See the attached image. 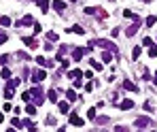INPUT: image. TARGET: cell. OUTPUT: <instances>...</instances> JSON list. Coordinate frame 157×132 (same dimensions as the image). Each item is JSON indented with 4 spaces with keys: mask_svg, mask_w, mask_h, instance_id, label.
<instances>
[{
    "mask_svg": "<svg viewBox=\"0 0 157 132\" xmlns=\"http://www.w3.org/2000/svg\"><path fill=\"white\" fill-rule=\"evenodd\" d=\"M94 43V47H102L104 51H113V54L119 58V49H117V45L113 41H108V39H100V41H91Z\"/></svg>",
    "mask_w": 157,
    "mask_h": 132,
    "instance_id": "6da1fadb",
    "label": "cell"
},
{
    "mask_svg": "<svg viewBox=\"0 0 157 132\" xmlns=\"http://www.w3.org/2000/svg\"><path fill=\"white\" fill-rule=\"evenodd\" d=\"M30 94H32V100H34V104H36V107L45 102V92L40 90V87H32V90H30Z\"/></svg>",
    "mask_w": 157,
    "mask_h": 132,
    "instance_id": "7a4b0ae2",
    "label": "cell"
},
{
    "mask_svg": "<svg viewBox=\"0 0 157 132\" xmlns=\"http://www.w3.org/2000/svg\"><path fill=\"white\" fill-rule=\"evenodd\" d=\"M34 24H36V21H34V17H32V15H23L19 21H15L17 28H26V26H34Z\"/></svg>",
    "mask_w": 157,
    "mask_h": 132,
    "instance_id": "3957f363",
    "label": "cell"
},
{
    "mask_svg": "<svg viewBox=\"0 0 157 132\" xmlns=\"http://www.w3.org/2000/svg\"><path fill=\"white\" fill-rule=\"evenodd\" d=\"M138 28H140V17H138V15H134V24L130 26V28H127V36H134V34L138 32Z\"/></svg>",
    "mask_w": 157,
    "mask_h": 132,
    "instance_id": "277c9868",
    "label": "cell"
},
{
    "mask_svg": "<svg viewBox=\"0 0 157 132\" xmlns=\"http://www.w3.org/2000/svg\"><path fill=\"white\" fill-rule=\"evenodd\" d=\"M68 121H70L72 126H83V124H85V119H83V117H79L75 111H70V113H68Z\"/></svg>",
    "mask_w": 157,
    "mask_h": 132,
    "instance_id": "5b68a950",
    "label": "cell"
},
{
    "mask_svg": "<svg viewBox=\"0 0 157 132\" xmlns=\"http://www.w3.org/2000/svg\"><path fill=\"white\" fill-rule=\"evenodd\" d=\"M134 126H136V128H146V126H151V117H144V115H142V117H136V119H134Z\"/></svg>",
    "mask_w": 157,
    "mask_h": 132,
    "instance_id": "8992f818",
    "label": "cell"
},
{
    "mask_svg": "<svg viewBox=\"0 0 157 132\" xmlns=\"http://www.w3.org/2000/svg\"><path fill=\"white\" fill-rule=\"evenodd\" d=\"M45 77H47V73H45L43 68H38V70H34V73H32V81L34 83H40V81H45Z\"/></svg>",
    "mask_w": 157,
    "mask_h": 132,
    "instance_id": "52a82bcc",
    "label": "cell"
},
{
    "mask_svg": "<svg viewBox=\"0 0 157 132\" xmlns=\"http://www.w3.org/2000/svg\"><path fill=\"white\" fill-rule=\"evenodd\" d=\"M87 51H89L87 47H85V49H83V47H77V49H72V60H77V62H79V60H81L83 56H85Z\"/></svg>",
    "mask_w": 157,
    "mask_h": 132,
    "instance_id": "ba28073f",
    "label": "cell"
},
{
    "mask_svg": "<svg viewBox=\"0 0 157 132\" xmlns=\"http://www.w3.org/2000/svg\"><path fill=\"white\" fill-rule=\"evenodd\" d=\"M23 45L30 47V49H38V43H36L34 36H23Z\"/></svg>",
    "mask_w": 157,
    "mask_h": 132,
    "instance_id": "9c48e42d",
    "label": "cell"
},
{
    "mask_svg": "<svg viewBox=\"0 0 157 132\" xmlns=\"http://www.w3.org/2000/svg\"><path fill=\"white\" fill-rule=\"evenodd\" d=\"M36 62H38L40 68H53V62H51V60H47V58H43V56L36 58Z\"/></svg>",
    "mask_w": 157,
    "mask_h": 132,
    "instance_id": "30bf717a",
    "label": "cell"
},
{
    "mask_svg": "<svg viewBox=\"0 0 157 132\" xmlns=\"http://www.w3.org/2000/svg\"><path fill=\"white\" fill-rule=\"evenodd\" d=\"M119 109H121V111H130V109H134V100H130V98L121 100V102H119Z\"/></svg>",
    "mask_w": 157,
    "mask_h": 132,
    "instance_id": "8fae6325",
    "label": "cell"
},
{
    "mask_svg": "<svg viewBox=\"0 0 157 132\" xmlns=\"http://www.w3.org/2000/svg\"><path fill=\"white\" fill-rule=\"evenodd\" d=\"M51 6H53L58 13H64V9H66V2H64V0H53Z\"/></svg>",
    "mask_w": 157,
    "mask_h": 132,
    "instance_id": "7c38bea8",
    "label": "cell"
},
{
    "mask_svg": "<svg viewBox=\"0 0 157 132\" xmlns=\"http://www.w3.org/2000/svg\"><path fill=\"white\" fill-rule=\"evenodd\" d=\"M58 109H60V113H64V115H66V113H70V104H68V100H60V102H58Z\"/></svg>",
    "mask_w": 157,
    "mask_h": 132,
    "instance_id": "4fadbf2b",
    "label": "cell"
},
{
    "mask_svg": "<svg viewBox=\"0 0 157 132\" xmlns=\"http://www.w3.org/2000/svg\"><path fill=\"white\" fill-rule=\"evenodd\" d=\"M123 90H127V92H138V87H136V83H134V81L125 79V81H123Z\"/></svg>",
    "mask_w": 157,
    "mask_h": 132,
    "instance_id": "5bb4252c",
    "label": "cell"
},
{
    "mask_svg": "<svg viewBox=\"0 0 157 132\" xmlns=\"http://www.w3.org/2000/svg\"><path fill=\"white\" fill-rule=\"evenodd\" d=\"M89 66H91V70H102V68H104V62H98V60H89Z\"/></svg>",
    "mask_w": 157,
    "mask_h": 132,
    "instance_id": "9a60e30c",
    "label": "cell"
},
{
    "mask_svg": "<svg viewBox=\"0 0 157 132\" xmlns=\"http://www.w3.org/2000/svg\"><path fill=\"white\" fill-rule=\"evenodd\" d=\"M36 4L40 6L43 13H49V0H36Z\"/></svg>",
    "mask_w": 157,
    "mask_h": 132,
    "instance_id": "2e32d148",
    "label": "cell"
},
{
    "mask_svg": "<svg viewBox=\"0 0 157 132\" xmlns=\"http://www.w3.org/2000/svg\"><path fill=\"white\" fill-rule=\"evenodd\" d=\"M113 56H115L113 51H104V54H102V62L104 64H110V62H113Z\"/></svg>",
    "mask_w": 157,
    "mask_h": 132,
    "instance_id": "e0dca14e",
    "label": "cell"
},
{
    "mask_svg": "<svg viewBox=\"0 0 157 132\" xmlns=\"http://www.w3.org/2000/svg\"><path fill=\"white\" fill-rule=\"evenodd\" d=\"M66 32H75V34H81V36L85 34V30H83L81 26H70V28H66Z\"/></svg>",
    "mask_w": 157,
    "mask_h": 132,
    "instance_id": "ac0fdd59",
    "label": "cell"
},
{
    "mask_svg": "<svg viewBox=\"0 0 157 132\" xmlns=\"http://www.w3.org/2000/svg\"><path fill=\"white\" fill-rule=\"evenodd\" d=\"M47 98H49L51 102H60V96H58V92H55V90H49V92H47Z\"/></svg>",
    "mask_w": 157,
    "mask_h": 132,
    "instance_id": "d6986e66",
    "label": "cell"
},
{
    "mask_svg": "<svg viewBox=\"0 0 157 132\" xmlns=\"http://www.w3.org/2000/svg\"><path fill=\"white\" fill-rule=\"evenodd\" d=\"M17 85H19V79H13V77L6 79V87H9V90H15Z\"/></svg>",
    "mask_w": 157,
    "mask_h": 132,
    "instance_id": "ffe728a7",
    "label": "cell"
},
{
    "mask_svg": "<svg viewBox=\"0 0 157 132\" xmlns=\"http://www.w3.org/2000/svg\"><path fill=\"white\" fill-rule=\"evenodd\" d=\"M26 113H28V115H36V104L34 102H28V107H26Z\"/></svg>",
    "mask_w": 157,
    "mask_h": 132,
    "instance_id": "44dd1931",
    "label": "cell"
},
{
    "mask_svg": "<svg viewBox=\"0 0 157 132\" xmlns=\"http://www.w3.org/2000/svg\"><path fill=\"white\" fill-rule=\"evenodd\" d=\"M79 77H83V70H79V68H75V70L68 73V79H79Z\"/></svg>",
    "mask_w": 157,
    "mask_h": 132,
    "instance_id": "7402d4cb",
    "label": "cell"
},
{
    "mask_svg": "<svg viewBox=\"0 0 157 132\" xmlns=\"http://www.w3.org/2000/svg\"><path fill=\"white\" fill-rule=\"evenodd\" d=\"M66 100H68V102L77 100V92H75V90H68V92H66Z\"/></svg>",
    "mask_w": 157,
    "mask_h": 132,
    "instance_id": "603a6c76",
    "label": "cell"
},
{
    "mask_svg": "<svg viewBox=\"0 0 157 132\" xmlns=\"http://www.w3.org/2000/svg\"><path fill=\"white\" fill-rule=\"evenodd\" d=\"M0 77H2V79H11V70H9L6 66H4V68H0Z\"/></svg>",
    "mask_w": 157,
    "mask_h": 132,
    "instance_id": "cb8c5ba5",
    "label": "cell"
},
{
    "mask_svg": "<svg viewBox=\"0 0 157 132\" xmlns=\"http://www.w3.org/2000/svg\"><path fill=\"white\" fill-rule=\"evenodd\" d=\"M87 117H89V119H96V117H98V113H96V107H91V109L87 111Z\"/></svg>",
    "mask_w": 157,
    "mask_h": 132,
    "instance_id": "d4e9b609",
    "label": "cell"
},
{
    "mask_svg": "<svg viewBox=\"0 0 157 132\" xmlns=\"http://www.w3.org/2000/svg\"><path fill=\"white\" fill-rule=\"evenodd\" d=\"M85 13L87 15H96L98 13V6H85Z\"/></svg>",
    "mask_w": 157,
    "mask_h": 132,
    "instance_id": "484cf974",
    "label": "cell"
},
{
    "mask_svg": "<svg viewBox=\"0 0 157 132\" xmlns=\"http://www.w3.org/2000/svg\"><path fill=\"white\" fill-rule=\"evenodd\" d=\"M64 54H66V45H62V47H60V51H58V60H60V62L64 60Z\"/></svg>",
    "mask_w": 157,
    "mask_h": 132,
    "instance_id": "4316f807",
    "label": "cell"
},
{
    "mask_svg": "<svg viewBox=\"0 0 157 132\" xmlns=\"http://www.w3.org/2000/svg\"><path fill=\"white\" fill-rule=\"evenodd\" d=\"M96 121H98V126H104V124H108V117H106V115H102V117H96Z\"/></svg>",
    "mask_w": 157,
    "mask_h": 132,
    "instance_id": "83f0119b",
    "label": "cell"
},
{
    "mask_svg": "<svg viewBox=\"0 0 157 132\" xmlns=\"http://www.w3.org/2000/svg\"><path fill=\"white\" fill-rule=\"evenodd\" d=\"M13 96H15V94H13V90H9V87H4V98H6V100H11Z\"/></svg>",
    "mask_w": 157,
    "mask_h": 132,
    "instance_id": "f1b7e54d",
    "label": "cell"
},
{
    "mask_svg": "<svg viewBox=\"0 0 157 132\" xmlns=\"http://www.w3.org/2000/svg\"><path fill=\"white\" fill-rule=\"evenodd\" d=\"M21 98H23L26 102H32V94H30V90H28V92H23V94H21Z\"/></svg>",
    "mask_w": 157,
    "mask_h": 132,
    "instance_id": "f546056e",
    "label": "cell"
},
{
    "mask_svg": "<svg viewBox=\"0 0 157 132\" xmlns=\"http://www.w3.org/2000/svg\"><path fill=\"white\" fill-rule=\"evenodd\" d=\"M0 26H11V19H9L6 15H2L0 17Z\"/></svg>",
    "mask_w": 157,
    "mask_h": 132,
    "instance_id": "4dcf8cb0",
    "label": "cell"
},
{
    "mask_svg": "<svg viewBox=\"0 0 157 132\" xmlns=\"http://www.w3.org/2000/svg\"><path fill=\"white\" fill-rule=\"evenodd\" d=\"M153 24H157V17L155 15H149V17H146V26H153Z\"/></svg>",
    "mask_w": 157,
    "mask_h": 132,
    "instance_id": "1f68e13d",
    "label": "cell"
},
{
    "mask_svg": "<svg viewBox=\"0 0 157 132\" xmlns=\"http://www.w3.org/2000/svg\"><path fill=\"white\" fill-rule=\"evenodd\" d=\"M149 56H151V58H157V47H155V45L149 47Z\"/></svg>",
    "mask_w": 157,
    "mask_h": 132,
    "instance_id": "d6a6232c",
    "label": "cell"
},
{
    "mask_svg": "<svg viewBox=\"0 0 157 132\" xmlns=\"http://www.w3.org/2000/svg\"><path fill=\"white\" fill-rule=\"evenodd\" d=\"M9 60H11V58H9L6 54H4V56H0V64H2V66H6V64H9Z\"/></svg>",
    "mask_w": 157,
    "mask_h": 132,
    "instance_id": "836d02e7",
    "label": "cell"
},
{
    "mask_svg": "<svg viewBox=\"0 0 157 132\" xmlns=\"http://www.w3.org/2000/svg\"><path fill=\"white\" fill-rule=\"evenodd\" d=\"M140 51H142V49H140V47H134V49H132V58H134V60H136V58H138V56H140Z\"/></svg>",
    "mask_w": 157,
    "mask_h": 132,
    "instance_id": "e575fe53",
    "label": "cell"
},
{
    "mask_svg": "<svg viewBox=\"0 0 157 132\" xmlns=\"http://www.w3.org/2000/svg\"><path fill=\"white\" fill-rule=\"evenodd\" d=\"M142 45H144V47H151V45H153V41H151V36H146V39L142 41Z\"/></svg>",
    "mask_w": 157,
    "mask_h": 132,
    "instance_id": "d590c367",
    "label": "cell"
},
{
    "mask_svg": "<svg viewBox=\"0 0 157 132\" xmlns=\"http://www.w3.org/2000/svg\"><path fill=\"white\" fill-rule=\"evenodd\" d=\"M83 77H85V79H94V70H85Z\"/></svg>",
    "mask_w": 157,
    "mask_h": 132,
    "instance_id": "8d00e7d4",
    "label": "cell"
},
{
    "mask_svg": "<svg viewBox=\"0 0 157 132\" xmlns=\"http://www.w3.org/2000/svg\"><path fill=\"white\" fill-rule=\"evenodd\" d=\"M19 126H23V121H19L17 117H13V128H19Z\"/></svg>",
    "mask_w": 157,
    "mask_h": 132,
    "instance_id": "74e56055",
    "label": "cell"
},
{
    "mask_svg": "<svg viewBox=\"0 0 157 132\" xmlns=\"http://www.w3.org/2000/svg\"><path fill=\"white\" fill-rule=\"evenodd\" d=\"M47 41H58V34H55V32H49V34H47Z\"/></svg>",
    "mask_w": 157,
    "mask_h": 132,
    "instance_id": "f35d334b",
    "label": "cell"
},
{
    "mask_svg": "<svg viewBox=\"0 0 157 132\" xmlns=\"http://www.w3.org/2000/svg\"><path fill=\"white\" fill-rule=\"evenodd\" d=\"M6 39H9L6 34H4V32H0V45H4V43H6Z\"/></svg>",
    "mask_w": 157,
    "mask_h": 132,
    "instance_id": "ab89813d",
    "label": "cell"
},
{
    "mask_svg": "<svg viewBox=\"0 0 157 132\" xmlns=\"http://www.w3.org/2000/svg\"><path fill=\"white\" fill-rule=\"evenodd\" d=\"M40 30H43V26H40V24H38V21H36V24H34V34H38V32H40Z\"/></svg>",
    "mask_w": 157,
    "mask_h": 132,
    "instance_id": "60d3db41",
    "label": "cell"
},
{
    "mask_svg": "<svg viewBox=\"0 0 157 132\" xmlns=\"http://www.w3.org/2000/svg\"><path fill=\"white\" fill-rule=\"evenodd\" d=\"M94 90V81H89V83H85V92H91Z\"/></svg>",
    "mask_w": 157,
    "mask_h": 132,
    "instance_id": "b9f144b4",
    "label": "cell"
},
{
    "mask_svg": "<svg viewBox=\"0 0 157 132\" xmlns=\"http://www.w3.org/2000/svg\"><path fill=\"white\" fill-rule=\"evenodd\" d=\"M2 111H13V107H11V102H4V104H2Z\"/></svg>",
    "mask_w": 157,
    "mask_h": 132,
    "instance_id": "7bdbcfd3",
    "label": "cell"
},
{
    "mask_svg": "<svg viewBox=\"0 0 157 132\" xmlns=\"http://www.w3.org/2000/svg\"><path fill=\"white\" fill-rule=\"evenodd\" d=\"M115 132H130V130H127L125 126H117V128H115Z\"/></svg>",
    "mask_w": 157,
    "mask_h": 132,
    "instance_id": "ee69618b",
    "label": "cell"
},
{
    "mask_svg": "<svg viewBox=\"0 0 157 132\" xmlns=\"http://www.w3.org/2000/svg\"><path fill=\"white\" fill-rule=\"evenodd\" d=\"M81 85H83V79H81V77L75 79V87H81Z\"/></svg>",
    "mask_w": 157,
    "mask_h": 132,
    "instance_id": "f6af8a7d",
    "label": "cell"
},
{
    "mask_svg": "<svg viewBox=\"0 0 157 132\" xmlns=\"http://www.w3.org/2000/svg\"><path fill=\"white\" fill-rule=\"evenodd\" d=\"M45 49L51 51V49H53V43H49V41H47V43H45Z\"/></svg>",
    "mask_w": 157,
    "mask_h": 132,
    "instance_id": "bcb514c9",
    "label": "cell"
},
{
    "mask_svg": "<svg viewBox=\"0 0 157 132\" xmlns=\"http://www.w3.org/2000/svg\"><path fill=\"white\" fill-rule=\"evenodd\" d=\"M123 15H125V17H134V13L130 11V9H125V11H123Z\"/></svg>",
    "mask_w": 157,
    "mask_h": 132,
    "instance_id": "7dc6e473",
    "label": "cell"
},
{
    "mask_svg": "<svg viewBox=\"0 0 157 132\" xmlns=\"http://www.w3.org/2000/svg\"><path fill=\"white\" fill-rule=\"evenodd\" d=\"M28 132H38V130H36V126H30V130H28Z\"/></svg>",
    "mask_w": 157,
    "mask_h": 132,
    "instance_id": "c3c4849f",
    "label": "cell"
},
{
    "mask_svg": "<svg viewBox=\"0 0 157 132\" xmlns=\"http://www.w3.org/2000/svg\"><path fill=\"white\" fill-rule=\"evenodd\" d=\"M2 121H4V113H0V124H2Z\"/></svg>",
    "mask_w": 157,
    "mask_h": 132,
    "instance_id": "681fc988",
    "label": "cell"
},
{
    "mask_svg": "<svg viewBox=\"0 0 157 132\" xmlns=\"http://www.w3.org/2000/svg\"><path fill=\"white\" fill-rule=\"evenodd\" d=\"M153 81H155V83H157V70H155V77H153Z\"/></svg>",
    "mask_w": 157,
    "mask_h": 132,
    "instance_id": "f907efd6",
    "label": "cell"
},
{
    "mask_svg": "<svg viewBox=\"0 0 157 132\" xmlns=\"http://www.w3.org/2000/svg\"><path fill=\"white\" fill-rule=\"evenodd\" d=\"M58 132H66V128H58Z\"/></svg>",
    "mask_w": 157,
    "mask_h": 132,
    "instance_id": "816d5d0a",
    "label": "cell"
},
{
    "mask_svg": "<svg viewBox=\"0 0 157 132\" xmlns=\"http://www.w3.org/2000/svg\"><path fill=\"white\" fill-rule=\"evenodd\" d=\"M6 132H17V130H13V128H9V130H6Z\"/></svg>",
    "mask_w": 157,
    "mask_h": 132,
    "instance_id": "f5cc1de1",
    "label": "cell"
},
{
    "mask_svg": "<svg viewBox=\"0 0 157 132\" xmlns=\"http://www.w3.org/2000/svg\"><path fill=\"white\" fill-rule=\"evenodd\" d=\"M138 132H142V130H138Z\"/></svg>",
    "mask_w": 157,
    "mask_h": 132,
    "instance_id": "db71d44e",
    "label": "cell"
},
{
    "mask_svg": "<svg viewBox=\"0 0 157 132\" xmlns=\"http://www.w3.org/2000/svg\"><path fill=\"white\" fill-rule=\"evenodd\" d=\"M72 2H75V0H72Z\"/></svg>",
    "mask_w": 157,
    "mask_h": 132,
    "instance_id": "11a10c76",
    "label": "cell"
}]
</instances>
